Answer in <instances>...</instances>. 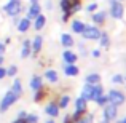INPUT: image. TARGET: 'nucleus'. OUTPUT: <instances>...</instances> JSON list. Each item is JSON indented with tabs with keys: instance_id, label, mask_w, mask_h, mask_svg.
I'll return each mask as SVG.
<instances>
[{
	"instance_id": "obj_35",
	"label": "nucleus",
	"mask_w": 126,
	"mask_h": 123,
	"mask_svg": "<svg viewBox=\"0 0 126 123\" xmlns=\"http://www.w3.org/2000/svg\"><path fill=\"white\" fill-rule=\"evenodd\" d=\"M81 123H93V117H91V115H88L86 118H83V120H81Z\"/></svg>"
},
{
	"instance_id": "obj_2",
	"label": "nucleus",
	"mask_w": 126,
	"mask_h": 123,
	"mask_svg": "<svg viewBox=\"0 0 126 123\" xmlns=\"http://www.w3.org/2000/svg\"><path fill=\"white\" fill-rule=\"evenodd\" d=\"M18 99H19L18 96H16L11 89H8V91L3 94V98L0 99V112H2V114H5V112L11 107V105L16 104V101H18Z\"/></svg>"
},
{
	"instance_id": "obj_23",
	"label": "nucleus",
	"mask_w": 126,
	"mask_h": 123,
	"mask_svg": "<svg viewBox=\"0 0 126 123\" xmlns=\"http://www.w3.org/2000/svg\"><path fill=\"white\" fill-rule=\"evenodd\" d=\"M85 29V24L81 21H74L72 22V31L77 32V34H81V31Z\"/></svg>"
},
{
	"instance_id": "obj_29",
	"label": "nucleus",
	"mask_w": 126,
	"mask_h": 123,
	"mask_svg": "<svg viewBox=\"0 0 126 123\" xmlns=\"http://www.w3.org/2000/svg\"><path fill=\"white\" fill-rule=\"evenodd\" d=\"M96 102H97L99 105H105V104L109 102V98H107V96H102V94H101L97 99H96Z\"/></svg>"
},
{
	"instance_id": "obj_39",
	"label": "nucleus",
	"mask_w": 126,
	"mask_h": 123,
	"mask_svg": "<svg viewBox=\"0 0 126 123\" xmlns=\"http://www.w3.org/2000/svg\"><path fill=\"white\" fill-rule=\"evenodd\" d=\"M11 123H26V120H22V118H16V120L11 122Z\"/></svg>"
},
{
	"instance_id": "obj_26",
	"label": "nucleus",
	"mask_w": 126,
	"mask_h": 123,
	"mask_svg": "<svg viewBox=\"0 0 126 123\" xmlns=\"http://www.w3.org/2000/svg\"><path fill=\"white\" fill-rule=\"evenodd\" d=\"M93 21H94V22H97V24H102V22L105 21V13H102V11L96 13V15L93 16Z\"/></svg>"
},
{
	"instance_id": "obj_42",
	"label": "nucleus",
	"mask_w": 126,
	"mask_h": 123,
	"mask_svg": "<svg viewBox=\"0 0 126 123\" xmlns=\"http://www.w3.org/2000/svg\"><path fill=\"white\" fill-rule=\"evenodd\" d=\"M118 123H126V118H123V120H120Z\"/></svg>"
},
{
	"instance_id": "obj_43",
	"label": "nucleus",
	"mask_w": 126,
	"mask_h": 123,
	"mask_svg": "<svg viewBox=\"0 0 126 123\" xmlns=\"http://www.w3.org/2000/svg\"><path fill=\"white\" fill-rule=\"evenodd\" d=\"M102 123H109V120H107V118H104V120H102Z\"/></svg>"
},
{
	"instance_id": "obj_27",
	"label": "nucleus",
	"mask_w": 126,
	"mask_h": 123,
	"mask_svg": "<svg viewBox=\"0 0 126 123\" xmlns=\"http://www.w3.org/2000/svg\"><path fill=\"white\" fill-rule=\"evenodd\" d=\"M69 102H70V98H69V96H62L61 98V101H59V109H64V107H67L69 105Z\"/></svg>"
},
{
	"instance_id": "obj_38",
	"label": "nucleus",
	"mask_w": 126,
	"mask_h": 123,
	"mask_svg": "<svg viewBox=\"0 0 126 123\" xmlns=\"http://www.w3.org/2000/svg\"><path fill=\"white\" fill-rule=\"evenodd\" d=\"M70 120H72V115H67V117L64 118V123H70Z\"/></svg>"
},
{
	"instance_id": "obj_40",
	"label": "nucleus",
	"mask_w": 126,
	"mask_h": 123,
	"mask_svg": "<svg viewBox=\"0 0 126 123\" xmlns=\"http://www.w3.org/2000/svg\"><path fill=\"white\" fill-rule=\"evenodd\" d=\"M3 62H5V56L0 54V66H3Z\"/></svg>"
},
{
	"instance_id": "obj_20",
	"label": "nucleus",
	"mask_w": 126,
	"mask_h": 123,
	"mask_svg": "<svg viewBox=\"0 0 126 123\" xmlns=\"http://www.w3.org/2000/svg\"><path fill=\"white\" fill-rule=\"evenodd\" d=\"M99 82H101V75L99 74H89L86 77V83H89V85H97Z\"/></svg>"
},
{
	"instance_id": "obj_33",
	"label": "nucleus",
	"mask_w": 126,
	"mask_h": 123,
	"mask_svg": "<svg viewBox=\"0 0 126 123\" xmlns=\"http://www.w3.org/2000/svg\"><path fill=\"white\" fill-rule=\"evenodd\" d=\"M112 80H113L115 83H120V82H123V75H115Z\"/></svg>"
},
{
	"instance_id": "obj_3",
	"label": "nucleus",
	"mask_w": 126,
	"mask_h": 123,
	"mask_svg": "<svg viewBox=\"0 0 126 123\" xmlns=\"http://www.w3.org/2000/svg\"><path fill=\"white\" fill-rule=\"evenodd\" d=\"M107 98H109V102H110V104H113V105H121L125 102V99H126L123 93L117 91V89H110V91H109V94H107Z\"/></svg>"
},
{
	"instance_id": "obj_10",
	"label": "nucleus",
	"mask_w": 126,
	"mask_h": 123,
	"mask_svg": "<svg viewBox=\"0 0 126 123\" xmlns=\"http://www.w3.org/2000/svg\"><path fill=\"white\" fill-rule=\"evenodd\" d=\"M29 86H31L32 91H37V89H40L42 86H43V80H42V77H40V75H32L31 82H29Z\"/></svg>"
},
{
	"instance_id": "obj_4",
	"label": "nucleus",
	"mask_w": 126,
	"mask_h": 123,
	"mask_svg": "<svg viewBox=\"0 0 126 123\" xmlns=\"http://www.w3.org/2000/svg\"><path fill=\"white\" fill-rule=\"evenodd\" d=\"M81 35H83L85 38H88V40H97L99 37H101V32H99L97 27H86L81 31Z\"/></svg>"
},
{
	"instance_id": "obj_17",
	"label": "nucleus",
	"mask_w": 126,
	"mask_h": 123,
	"mask_svg": "<svg viewBox=\"0 0 126 123\" xmlns=\"http://www.w3.org/2000/svg\"><path fill=\"white\" fill-rule=\"evenodd\" d=\"M62 58H64V61L67 62V64H74V62L77 61V54H75V53H72V51H64Z\"/></svg>"
},
{
	"instance_id": "obj_11",
	"label": "nucleus",
	"mask_w": 126,
	"mask_h": 123,
	"mask_svg": "<svg viewBox=\"0 0 126 123\" xmlns=\"http://www.w3.org/2000/svg\"><path fill=\"white\" fill-rule=\"evenodd\" d=\"M32 54V46H31V40H24L22 42V48H21V58L26 59Z\"/></svg>"
},
{
	"instance_id": "obj_18",
	"label": "nucleus",
	"mask_w": 126,
	"mask_h": 123,
	"mask_svg": "<svg viewBox=\"0 0 126 123\" xmlns=\"http://www.w3.org/2000/svg\"><path fill=\"white\" fill-rule=\"evenodd\" d=\"M91 93H93V85H89V83H86L83 91H81V98L85 99V101H88V99H91Z\"/></svg>"
},
{
	"instance_id": "obj_19",
	"label": "nucleus",
	"mask_w": 126,
	"mask_h": 123,
	"mask_svg": "<svg viewBox=\"0 0 126 123\" xmlns=\"http://www.w3.org/2000/svg\"><path fill=\"white\" fill-rule=\"evenodd\" d=\"M101 94H102V86L99 85V83H97V85H93V93H91V99H93V101H96V99H97V98H99V96H101Z\"/></svg>"
},
{
	"instance_id": "obj_6",
	"label": "nucleus",
	"mask_w": 126,
	"mask_h": 123,
	"mask_svg": "<svg viewBox=\"0 0 126 123\" xmlns=\"http://www.w3.org/2000/svg\"><path fill=\"white\" fill-rule=\"evenodd\" d=\"M31 26H32V21L29 18H22L16 22V29H18V32H21V34H26V32L31 29Z\"/></svg>"
},
{
	"instance_id": "obj_30",
	"label": "nucleus",
	"mask_w": 126,
	"mask_h": 123,
	"mask_svg": "<svg viewBox=\"0 0 126 123\" xmlns=\"http://www.w3.org/2000/svg\"><path fill=\"white\" fill-rule=\"evenodd\" d=\"M101 43H102V46H109V35L107 34H101Z\"/></svg>"
},
{
	"instance_id": "obj_25",
	"label": "nucleus",
	"mask_w": 126,
	"mask_h": 123,
	"mask_svg": "<svg viewBox=\"0 0 126 123\" xmlns=\"http://www.w3.org/2000/svg\"><path fill=\"white\" fill-rule=\"evenodd\" d=\"M86 104H88V101H85L83 98H80V99L75 101V107H77V110H86Z\"/></svg>"
},
{
	"instance_id": "obj_22",
	"label": "nucleus",
	"mask_w": 126,
	"mask_h": 123,
	"mask_svg": "<svg viewBox=\"0 0 126 123\" xmlns=\"http://www.w3.org/2000/svg\"><path fill=\"white\" fill-rule=\"evenodd\" d=\"M34 93H35V94H34V101L35 102L43 101V98L46 96V91H45V88H43V86H42L40 89H37V91H34Z\"/></svg>"
},
{
	"instance_id": "obj_9",
	"label": "nucleus",
	"mask_w": 126,
	"mask_h": 123,
	"mask_svg": "<svg viewBox=\"0 0 126 123\" xmlns=\"http://www.w3.org/2000/svg\"><path fill=\"white\" fill-rule=\"evenodd\" d=\"M115 117H117V105H113V104L109 102V104L105 105V110H104V118H107V120H113Z\"/></svg>"
},
{
	"instance_id": "obj_44",
	"label": "nucleus",
	"mask_w": 126,
	"mask_h": 123,
	"mask_svg": "<svg viewBox=\"0 0 126 123\" xmlns=\"http://www.w3.org/2000/svg\"><path fill=\"white\" fill-rule=\"evenodd\" d=\"M46 123H54V122H53V120H48V122H46Z\"/></svg>"
},
{
	"instance_id": "obj_32",
	"label": "nucleus",
	"mask_w": 126,
	"mask_h": 123,
	"mask_svg": "<svg viewBox=\"0 0 126 123\" xmlns=\"http://www.w3.org/2000/svg\"><path fill=\"white\" fill-rule=\"evenodd\" d=\"M26 117H27V112H26V110H19V112H18V118L26 120Z\"/></svg>"
},
{
	"instance_id": "obj_14",
	"label": "nucleus",
	"mask_w": 126,
	"mask_h": 123,
	"mask_svg": "<svg viewBox=\"0 0 126 123\" xmlns=\"http://www.w3.org/2000/svg\"><path fill=\"white\" fill-rule=\"evenodd\" d=\"M45 24H46V18L40 13V15L34 19V29L35 31H42V29L45 27Z\"/></svg>"
},
{
	"instance_id": "obj_34",
	"label": "nucleus",
	"mask_w": 126,
	"mask_h": 123,
	"mask_svg": "<svg viewBox=\"0 0 126 123\" xmlns=\"http://www.w3.org/2000/svg\"><path fill=\"white\" fill-rule=\"evenodd\" d=\"M5 50H6V45L3 42H0V54H3V53H5Z\"/></svg>"
},
{
	"instance_id": "obj_5",
	"label": "nucleus",
	"mask_w": 126,
	"mask_h": 123,
	"mask_svg": "<svg viewBox=\"0 0 126 123\" xmlns=\"http://www.w3.org/2000/svg\"><path fill=\"white\" fill-rule=\"evenodd\" d=\"M123 13H125V8H123V5H121L120 2H112V6H110L112 18L120 19V18H123Z\"/></svg>"
},
{
	"instance_id": "obj_36",
	"label": "nucleus",
	"mask_w": 126,
	"mask_h": 123,
	"mask_svg": "<svg viewBox=\"0 0 126 123\" xmlns=\"http://www.w3.org/2000/svg\"><path fill=\"white\" fill-rule=\"evenodd\" d=\"M96 8H97V5H96V3H91V5L88 6V11H94Z\"/></svg>"
},
{
	"instance_id": "obj_12",
	"label": "nucleus",
	"mask_w": 126,
	"mask_h": 123,
	"mask_svg": "<svg viewBox=\"0 0 126 123\" xmlns=\"http://www.w3.org/2000/svg\"><path fill=\"white\" fill-rule=\"evenodd\" d=\"M45 112L49 115V117H58L59 115V105L56 104V102H49V104L45 107Z\"/></svg>"
},
{
	"instance_id": "obj_7",
	"label": "nucleus",
	"mask_w": 126,
	"mask_h": 123,
	"mask_svg": "<svg viewBox=\"0 0 126 123\" xmlns=\"http://www.w3.org/2000/svg\"><path fill=\"white\" fill-rule=\"evenodd\" d=\"M40 13H42V6L38 5V3H31V6L27 8V16H26V18H29L32 21V19H35Z\"/></svg>"
},
{
	"instance_id": "obj_21",
	"label": "nucleus",
	"mask_w": 126,
	"mask_h": 123,
	"mask_svg": "<svg viewBox=\"0 0 126 123\" xmlns=\"http://www.w3.org/2000/svg\"><path fill=\"white\" fill-rule=\"evenodd\" d=\"M65 75H69V77H75V75H78V67L74 64H69L67 67H65Z\"/></svg>"
},
{
	"instance_id": "obj_41",
	"label": "nucleus",
	"mask_w": 126,
	"mask_h": 123,
	"mask_svg": "<svg viewBox=\"0 0 126 123\" xmlns=\"http://www.w3.org/2000/svg\"><path fill=\"white\" fill-rule=\"evenodd\" d=\"M31 3H38V0H29Z\"/></svg>"
},
{
	"instance_id": "obj_1",
	"label": "nucleus",
	"mask_w": 126,
	"mask_h": 123,
	"mask_svg": "<svg viewBox=\"0 0 126 123\" xmlns=\"http://www.w3.org/2000/svg\"><path fill=\"white\" fill-rule=\"evenodd\" d=\"M2 10L5 15L11 16V18H16L22 11V2L21 0H8V3H5L2 6Z\"/></svg>"
},
{
	"instance_id": "obj_13",
	"label": "nucleus",
	"mask_w": 126,
	"mask_h": 123,
	"mask_svg": "<svg viewBox=\"0 0 126 123\" xmlns=\"http://www.w3.org/2000/svg\"><path fill=\"white\" fill-rule=\"evenodd\" d=\"M11 91L15 93L18 98H21V96H22V83H21V80H19V78H15V80H13Z\"/></svg>"
},
{
	"instance_id": "obj_15",
	"label": "nucleus",
	"mask_w": 126,
	"mask_h": 123,
	"mask_svg": "<svg viewBox=\"0 0 126 123\" xmlns=\"http://www.w3.org/2000/svg\"><path fill=\"white\" fill-rule=\"evenodd\" d=\"M45 78L48 82H51V83H56L59 80V75H58V72L56 70H53V69H48V70L45 72Z\"/></svg>"
},
{
	"instance_id": "obj_45",
	"label": "nucleus",
	"mask_w": 126,
	"mask_h": 123,
	"mask_svg": "<svg viewBox=\"0 0 126 123\" xmlns=\"http://www.w3.org/2000/svg\"><path fill=\"white\" fill-rule=\"evenodd\" d=\"M72 2H78V0H72Z\"/></svg>"
},
{
	"instance_id": "obj_8",
	"label": "nucleus",
	"mask_w": 126,
	"mask_h": 123,
	"mask_svg": "<svg viewBox=\"0 0 126 123\" xmlns=\"http://www.w3.org/2000/svg\"><path fill=\"white\" fill-rule=\"evenodd\" d=\"M31 46H32V54H38L40 53V50H42V46H43V37L42 35H35L34 37V40L31 42Z\"/></svg>"
},
{
	"instance_id": "obj_31",
	"label": "nucleus",
	"mask_w": 126,
	"mask_h": 123,
	"mask_svg": "<svg viewBox=\"0 0 126 123\" xmlns=\"http://www.w3.org/2000/svg\"><path fill=\"white\" fill-rule=\"evenodd\" d=\"M5 77H6V67L0 66V80H3Z\"/></svg>"
},
{
	"instance_id": "obj_24",
	"label": "nucleus",
	"mask_w": 126,
	"mask_h": 123,
	"mask_svg": "<svg viewBox=\"0 0 126 123\" xmlns=\"http://www.w3.org/2000/svg\"><path fill=\"white\" fill-rule=\"evenodd\" d=\"M16 74H18V66L16 64H11L10 67H6V77H16Z\"/></svg>"
},
{
	"instance_id": "obj_16",
	"label": "nucleus",
	"mask_w": 126,
	"mask_h": 123,
	"mask_svg": "<svg viewBox=\"0 0 126 123\" xmlns=\"http://www.w3.org/2000/svg\"><path fill=\"white\" fill-rule=\"evenodd\" d=\"M61 43L65 46V48H70V46L74 45V38H72V35H69V34H62L61 35Z\"/></svg>"
},
{
	"instance_id": "obj_37",
	"label": "nucleus",
	"mask_w": 126,
	"mask_h": 123,
	"mask_svg": "<svg viewBox=\"0 0 126 123\" xmlns=\"http://www.w3.org/2000/svg\"><path fill=\"white\" fill-rule=\"evenodd\" d=\"M93 56H94V58H99V56H101V53H99V50H94V51H93Z\"/></svg>"
},
{
	"instance_id": "obj_28",
	"label": "nucleus",
	"mask_w": 126,
	"mask_h": 123,
	"mask_svg": "<svg viewBox=\"0 0 126 123\" xmlns=\"http://www.w3.org/2000/svg\"><path fill=\"white\" fill-rule=\"evenodd\" d=\"M26 123H38V115L27 114V117H26Z\"/></svg>"
}]
</instances>
